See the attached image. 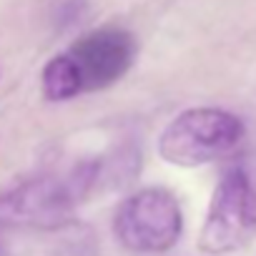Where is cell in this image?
Instances as JSON below:
<instances>
[{
    "label": "cell",
    "instance_id": "cell-2",
    "mask_svg": "<svg viewBox=\"0 0 256 256\" xmlns=\"http://www.w3.org/2000/svg\"><path fill=\"white\" fill-rule=\"evenodd\" d=\"M256 238V186L251 176L234 166L214 188L208 214L198 236L204 254H234L251 246Z\"/></svg>",
    "mask_w": 256,
    "mask_h": 256
},
{
    "label": "cell",
    "instance_id": "cell-6",
    "mask_svg": "<svg viewBox=\"0 0 256 256\" xmlns=\"http://www.w3.org/2000/svg\"><path fill=\"white\" fill-rule=\"evenodd\" d=\"M43 96L48 100H70L78 93H83L80 88V76L76 70V63L70 60L68 53H60L56 58H50L43 68Z\"/></svg>",
    "mask_w": 256,
    "mask_h": 256
},
{
    "label": "cell",
    "instance_id": "cell-3",
    "mask_svg": "<svg viewBox=\"0 0 256 256\" xmlns=\"http://www.w3.org/2000/svg\"><path fill=\"white\" fill-rule=\"evenodd\" d=\"M184 231L178 198L158 186L123 198L113 216L116 238L136 254H164L176 246Z\"/></svg>",
    "mask_w": 256,
    "mask_h": 256
},
{
    "label": "cell",
    "instance_id": "cell-4",
    "mask_svg": "<svg viewBox=\"0 0 256 256\" xmlns=\"http://www.w3.org/2000/svg\"><path fill=\"white\" fill-rule=\"evenodd\" d=\"M88 178L66 181L58 176H43L20 184L10 194L0 196V221L38 226V228H58L70 221L76 204L83 194V184Z\"/></svg>",
    "mask_w": 256,
    "mask_h": 256
},
{
    "label": "cell",
    "instance_id": "cell-1",
    "mask_svg": "<svg viewBox=\"0 0 256 256\" xmlns=\"http://www.w3.org/2000/svg\"><path fill=\"white\" fill-rule=\"evenodd\" d=\"M244 136L246 126L238 116L224 108H188L164 128L158 154L174 166L196 168L234 154Z\"/></svg>",
    "mask_w": 256,
    "mask_h": 256
},
{
    "label": "cell",
    "instance_id": "cell-5",
    "mask_svg": "<svg viewBox=\"0 0 256 256\" xmlns=\"http://www.w3.org/2000/svg\"><path fill=\"white\" fill-rule=\"evenodd\" d=\"M138 53L136 38L123 28H98L78 38L68 56L76 63L83 90H100L120 80Z\"/></svg>",
    "mask_w": 256,
    "mask_h": 256
}]
</instances>
